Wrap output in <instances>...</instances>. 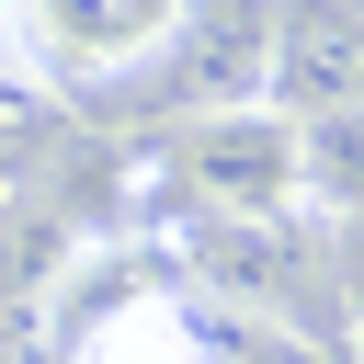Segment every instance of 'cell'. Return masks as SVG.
<instances>
[{
    "label": "cell",
    "instance_id": "cell-2",
    "mask_svg": "<svg viewBox=\"0 0 364 364\" xmlns=\"http://www.w3.org/2000/svg\"><path fill=\"white\" fill-rule=\"evenodd\" d=\"M193 23V0H0V34L34 80L80 91V80H125L148 57H171Z\"/></svg>",
    "mask_w": 364,
    "mask_h": 364
},
{
    "label": "cell",
    "instance_id": "cell-5",
    "mask_svg": "<svg viewBox=\"0 0 364 364\" xmlns=\"http://www.w3.org/2000/svg\"><path fill=\"white\" fill-rule=\"evenodd\" d=\"M296 136H307V193L318 205H364V102L296 114Z\"/></svg>",
    "mask_w": 364,
    "mask_h": 364
},
{
    "label": "cell",
    "instance_id": "cell-3",
    "mask_svg": "<svg viewBox=\"0 0 364 364\" xmlns=\"http://www.w3.org/2000/svg\"><path fill=\"white\" fill-rule=\"evenodd\" d=\"M57 364H216L193 307L159 284V250H114L57 307Z\"/></svg>",
    "mask_w": 364,
    "mask_h": 364
},
{
    "label": "cell",
    "instance_id": "cell-1",
    "mask_svg": "<svg viewBox=\"0 0 364 364\" xmlns=\"http://www.w3.org/2000/svg\"><path fill=\"white\" fill-rule=\"evenodd\" d=\"M182 193L228 228H284L307 205V136L284 102H216L182 125Z\"/></svg>",
    "mask_w": 364,
    "mask_h": 364
},
{
    "label": "cell",
    "instance_id": "cell-4",
    "mask_svg": "<svg viewBox=\"0 0 364 364\" xmlns=\"http://www.w3.org/2000/svg\"><path fill=\"white\" fill-rule=\"evenodd\" d=\"M273 102L284 114L364 102V0H284L273 11Z\"/></svg>",
    "mask_w": 364,
    "mask_h": 364
}]
</instances>
